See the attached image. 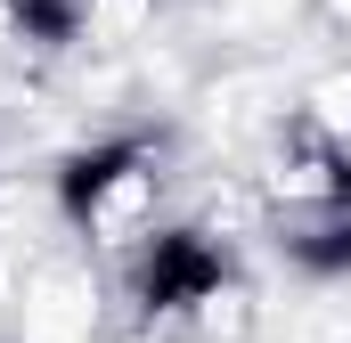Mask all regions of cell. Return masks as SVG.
<instances>
[{"label": "cell", "instance_id": "1", "mask_svg": "<svg viewBox=\"0 0 351 343\" xmlns=\"http://www.w3.org/2000/svg\"><path fill=\"white\" fill-rule=\"evenodd\" d=\"M229 286V254L204 237V229H156L139 261H131V303L147 311V319H180V311H204L213 294Z\"/></svg>", "mask_w": 351, "mask_h": 343}, {"label": "cell", "instance_id": "2", "mask_svg": "<svg viewBox=\"0 0 351 343\" xmlns=\"http://www.w3.org/2000/svg\"><path fill=\"white\" fill-rule=\"evenodd\" d=\"M139 164H147V139H139V131L98 139V147H74V156L58 164V213H66L74 229H90V221L114 204V188H123Z\"/></svg>", "mask_w": 351, "mask_h": 343}, {"label": "cell", "instance_id": "3", "mask_svg": "<svg viewBox=\"0 0 351 343\" xmlns=\"http://www.w3.org/2000/svg\"><path fill=\"white\" fill-rule=\"evenodd\" d=\"M286 261H294L302 278H343L351 270V204H335L319 229H294V237H286Z\"/></svg>", "mask_w": 351, "mask_h": 343}, {"label": "cell", "instance_id": "4", "mask_svg": "<svg viewBox=\"0 0 351 343\" xmlns=\"http://www.w3.org/2000/svg\"><path fill=\"white\" fill-rule=\"evenodd\" d=\"M8 25L33 41V49H66L82 33V0H8Z\"/></svg>", "mask_w": 351, "mask_h": 343}]
</instances>
